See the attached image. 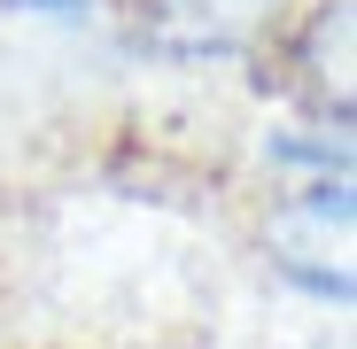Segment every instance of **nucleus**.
Masks as SVG:
<instances>
[{
  "label": "nucleus",
  "mask_w": 357,
  "mask_h": 349,
  "mask_svg": "<svg viewBox=\"0 0 357 349\" xmlns=\"http://www.w3.org/2000/svg\"><path fill=\"white\" fill-rule=\"evenodd\" d=\"M272 256L311 295H349V194L342 187H303L295 202H280Z\"/></svg>",
  "instance_id": "f257e3e1"
},
{
  "label": "nucleus",
  "mask_w": 357,
  "mask_h": 349,
  "mask_svg": "<svg viewBox=\"0 0 357 349\" xmlns=\"http://www.w3.org/2000/svg\"><path fill=\"white\" fill-rule=\"evenodd\" d=\"M287 24V0H155V31L171 47H249Z\"/></svg>",
  "instance_id": "f03ea898"
},
{
  "label": "nucleus",
  "mask_w": 357,
  "mask_h": 349,
  "mask_svg": "<svg viewBox=\"0 0 357 349\" xmlns=\"http://www.w3.org/2000/svg\"><path fill=\"white\" fill-rule=\"evenodd\" d=\"M287 54L303 63V78H311V93L326 101V109H342L349 101V0H311L303 16L287 24Z\"/></svg>",
  "instance_id": "7ed1b4c3"
},
{
  "label": "nucleus",
  "mask_w": 357,
  "mask_h": 349,
  "mask_svg": "<svg viewBox=\"0 0 357 349\" xmlns=\"http://www.w3.org/2000/svg\"><path fill=\"white\" fill-rule=\"evenodd\" d=\"M8 8H24V16H86L93 0H8Z\"/></svg>",
  "instance_id": "20e7f679"
}]
</instances>
